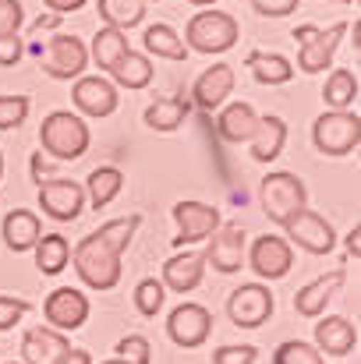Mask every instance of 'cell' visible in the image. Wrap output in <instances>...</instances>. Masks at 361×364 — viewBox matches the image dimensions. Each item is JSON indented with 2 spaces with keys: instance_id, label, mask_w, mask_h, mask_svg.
<instances>
[{
  "instance_id": "cell-5",
  "label": "cell",
  "mask_w": 361,
  "mask_h": 364,
  "mask_svg": "<svg viewBox=\"0 0 361 364\" xmlns=\"http://www.w3.org/2000/svg\"><path fill=\"white\" fill-rule=\"evenodd\" d=\"M312 141L323 156H351L361 141L358 110H330L312 124Z\"/></svg>"
},
{
  "instance_id": "cell-17",
  "label": "cell",
  "mask_w": 361,
  "mask_h": 364,
  "mask_svg": "<svg viewBox=\"0 0 361 364\" xmlns=\"http://www.w3.org/2000/svg\"><path fill=\"white\" fill-rule=\"evenodd\" d=\"M68 350H71L68 336L50 326L25 329V336H21V364H57Z\"/></svg>"
},
{
  "instance_id": "cell-35",
  "label": "cell",
  "mask_w": 361,
  "mask_h": 364,
  "mask_svg": "<svg viewBox=\"0 0 361 364\" xmlns=\"http://www.w3.org/2000/svg\"><path fill=\"white\" fill-rule=\"evenodd\" d=\"M273 364H326V358L305 340H287L273 350Z\"/></svg>"
},
{
  "instance_id": "cell-21",
  "label": "cell",
  "mask_w": 361,
  "mask_h": 364,
  "mask_svg": "<svg viewBox=\"0 0 361 364\" xmlns=\"http://www.w3.org/2000/svg\"><path fill=\"white\" fill-rule=\"evenodd\" d=\"M355 343H358V329H355L344 315H326V318H319V326H315V343H312L319 354L347 358V354L355 350Z\"/></svg>"
},
{
  "instance_id": "cell-16",
  "label": "cell",
  "mask_w": 361,
  "mask_h": 364,
  "mask_svg": "<svg viewBox=\"0 0 361 364\" xmlns=\"http://www.w3.org/2000/svg\"><path fill=\"white\" fill-rule=\"evenodd\" d=\"M231 92H234V68H231V64H213V68H206V71L195 78V85H192V103H195L202 114H213V110H220V107L231 100Z\"/></svg>"
},
{
  "instance_id": "cell-23",
  "label": "cell",
  "mask_w": 361,
  "mask_h": 364,
  "mask_svg": "<svg viewBox=\"0 0 361 364\" xmlns=\"http://www.w3.org/2000/svg\"><path fill=\"white\" fill-rule=\"evenodd\" d=\"M258 127V114L251 103H231V107H220V117H216V134L231 145H241L255 134Z\"/></svg>"
},
{
  "instance_id": "cell-6",
  "label": "cell",
  "mask_w": 361,
  "mask_h": 364,
  "mask_svg": "<svg viewBox=\"0 0 361 364\" xmlns=\"http://www.w3.org/2000/svg\"><path fill=\"white\" fill-rule=\"evenodd\" d=\"M347 36V21H337L330 28H315V25H301L294 28V43H298V71L315 75L326 71L333 64V53L340 46V39Z\"/></svg>"
},
{
  "instance_id": "cell-48",
  "label": "cell",
  "mask_w": 361,
  "mask_h": 364,
  "mask_svg": "<svg viewBox=\"0 0 361 364\" xmlns=\"http://www.w3.org/2000/svg\"><path fill=\"white\" fill-rule=\"evenodd\" d=\"M188 4H195V7H213L216 0H188Z\"/></svg>"
},
{
  "instance_id": "cell-8",
  "label": "cell",
  "mask_w": 361,
  "mask_h": 364,
  "mask_svg": "<svg viewBox=\"0 0 361 364\" xmlns=\"http://www.w3.org/2000/svg\"><path fill=\"white\" fill-rule=\"evenodd\" d=\"M209 333H213V315H209V308H202V304H195V301L177 304V308L170 311V318H167V336H170L181 350L202 347V343L209 340Z\"/></svg>"
},
{
  "instance_id": "cell-47",
  "label": "cell",
  "mask_w": 361,
  "mask_h": 364,
  "mask_svg": "<svg viewBox=\"0 0 361 364\" xmlns=\"http://www.w3.org/2000/svg\"><path fill=\"white\" fill-rule=\"evenodd\" d=\"M43 173H46V166H43V152H39V156H32V177H36V184H43Z\"/></svg>"
},
{
  "instance_id": "cell-50",
  "label": "cell",
  "mask_w": 361,
  "mask_h": 364,
  "mask_svg": "<svg viewBox=\"0 0 361 364\" xmlns=\"http://www.w3.org/2000/svg\"><path fill=\"white\" fill-rule=\"evenodd\" d=\"M0 177H4V156H0Z\"/></svg>"
},
{
  "instance_id": "cell-38",
  "label": "cell",
  "mask_w": 361,
  "mask_h": 364,
  "mask_svg": "<svg viewBox=\"0 0 361 364\" xmlns=\"http://www.w3.org/2000/svg\"><path fill=\"white\" fill-rule=\"evenodd\" d=\"M114 354L124 358V361H131V364H149L152 361V347H149V340H145V336H124Z\"/></svg>"
},
{
  "instance_id": "cell-14",
  "label": "cell",
  "mask_w": 361,
  "mask_h": 364,
  "mask_svg": "<svg viewBox=\"0 0 361 364\" xmlns=\"http://www.w3.org/2000/svg\"><path fill=\"white\" fill-rule=\"evenodd\" d=\"M174 223H177V244H195V241H209V234L220 227V209L206 205V202H177L174 205Z\"/></svg>"
},
{
  "instance_id": "cell-37",
  "label": "cell",
  "mask_w": 361,
  "mask_h": 364,
  "mask_svg": "<svg viewBox=\"0 0 361 364\" xmlns=\"http://www.w3.org/2000/svg\"><path fill=\"white\" fill-rule=\"evenodd\" d=\"M28 301L25 297H11V294H0V333L14 329L21 322V315H28Z\"/></svg>"
},
{
  "instance_id": "cell-10",
  "label": "cell",
  "mask_w": 361,
  "mask_h": 364,
  "mask_svg": "<svg viewBox=\"0 0 361 364\" xmlns=\"http://www.w3.org/2000/svg\"><path fill=\"white\" fill-rule=\"evenodd\" d=\"M43 318L50 329L57 333H75L85 326L89 318V297L75 287H57L46 301H43Z\"/></svg>"
},
{
  "instance_id": "cell-2",
  "label": "cell",
  "mask_w": 361,
  "mask_h": 364,
  "mask_svg": "<svg viewBox=\"0 0 361 364\" xmlns=\"http://www.w3.org/2000/svg\"><path fill=\"white\" fill-rule=\"evenodd\" d=\"M89 141L93 138H89L85 121L78 114H71V110H53L39 124V145H43V152L53 156V159H61V163L82 159L85 149H89Z\"/></svg>"
},
{
  "instance_id": "cell-52",
  "label": "cell",
  "mask_w": 361,
  "mask_h": 364,
  "mask_svg": "<svg viewBox=\"0 0 361 364\" xmlns=\"http://www.w3.org/2000/svg\"><path fill=\"white\" fill-rule=\"evenodd\" d=\"M11 364H21V361H11Z\"/></svg>"
},
{
  "instance_id": "cell-3",
  "label": "cell",
  "mask_w": 361,
  "mask_h": 364,
  "mask_svg": "<svg viewBox=\"0 0 361 364\" xmlns=\"http://www.w3.org/2000/svg\"><path fill=\"white\" fill-rule=\"evenodd\" d=\"M258 198H262V213L283 227L298 209L308 205V188L298 173H287V170H273L262 177V188H258Z\"/></svg>"
},
{
  "instance_id": "cell-1",
  "label": "cell",
  "mask_w": 361,
  "mask_h": 364,
  "mask_svg": "<svg viewBox=\"0 0 361 364\" xmlns=\"http://www.w3.org/2000/svg\"><path fill=\"white\" fill-rule=\"evenodd\" d=\"M138 227H142V216L131 213V216L110 220L100 230L85 234L78 241V247L71 251L78 279L93 290H114L120 283V255L127 251V244H131Z\"/></svg>"
},
{
  "instance_id": "cell-18",
  "label": "cell",
  "mask_w": 361,
  "mask_h": 364,
  "mask_svg": "<svg viewBox=\"0 0 361 364\" xmlns=\"http://www.w3.org/2000/svg\"><path fill=\"white\" fill-rule=\"evenodd\" d=\"M213 241L206 247V265H213L216 272H224V276H231V272H238L241 262H244V230L241 227H216L213 234H209Z\"/></svg>"
},
{
  "instance_id": "cell-4",
  "label": "cell",
  "mask_w": 361,
  "mask_h": 364,
  "mask_svg": "<svg viewBox=\"0 0 361 364\" xmlns=\"http://www.w3.org/2000/svg\"><path fill=\"white\" fill-rule=\"evenodd\" d=\"M241 28L238 21L227 14V11H213V7H202L199 14H192L188 28H184V46L195 50V53H224L238 43Z\"/></svg>"
},
{
  "instance_id": "cell-40",
  "label": "cell",
  "mask_w": 361,
  "mask_h": 364,
  "mask_svg": "<svg viewBox=\"0 0 361 364\" xmlns=\"http://www.w3.org/2000/svg\"><path fill=\"white\" fill-rule=\"evenodd\" d=\"M255 347L251 343H241V347H220L213 350V364H255Z\"/></svg>"
},
{
  "instance_id": "cell-22",
  "label": "cell",
  "mask_w": 361,
  "mask_h": 364,
  "mask_svg": "<svg viewBox=\"0 0 361 364\" xmlns=\"http://www.w3.org/2000/svg\"><path fill=\"white\" fill-rule=\"evenodd\" d=\"M248 145H251V159L273 163L283 152V145H287V124H283V117H273V114L258 117V127L248 138Z\"/></svg>"
},
{
  "instance_id": "cell-24",
  "label": "cell",
  "mask_w": 361,
  "mask_h": 364,
  "mask_svg": "<svg viewBox=\"0 0 361 364\" xmlns=\"http://www.w3.org/2000/svg\"><path fill=\"white\" fill-rule=\"evenodd\" d=\"M0 234H4V244H7L11 251H32L36 241L43 237V223H39L36 213H28V209H14V213L4 216Z\"/></svg>"
},
{
  "instance_id": "cell-45",
  "label": "cell",
  "mask_w": 361,
  "mask_h": 364,
  "mask_svg": "<svg viewBox=\"0 0 361 364\" xmlns=\"http://www.w3.org/2000/svg\"><path fill=\"white\" fill-rule=\"evenodd\" d=\"M347 251H351L355 258H361V227H355V230L347 234Z\"/></svg>"
},
{
  "instance_id": "cell-11",
  "label": "cell",
  "mask_w": 361,
  "mask_h": 364,
  "mask_svg": "<svg viewBox=\"0 0 361 364\" xmlns=\"http://www.w3.org/2000/svg\"><path fill=\"white\" fill-rule=\"evenodd\" d=\"M89 68V46L78 39V36H53L50 39V53L43 57V71L50 78H61V82H71V78H82V71Z\"/></svg>"
},
{
  "instance_id": "cell-49",
  "label": "cell",
  "mask_w": 361,
  "mask_h": 364,
  "mask_svg": "<svg viewBox=\"0 0 361 364\" xmlns=\"http://www.w3.org/2000/svg\"><path fill=\"white\" fill-rule=\"evenodd\" d=\"M103 364H131V361H124V358H110V361H103Z\"/></svg>"
},
{
  "instance_id": "cell-41",
  "label": "cell",
  "mask_w": 361,
  "mask_h": 364,
  "mask_svg": "<svg viewBox=\"0 0 361 364\" xmlns=\"http://www.w3.org/2000/svg\"><path fill=\"white\" fill-rule=\"evenodd\" d=\"M262 18H283V14H294L301 0H248Z\"/></svg>"
},
{
  "instance_id": "cell-25",
  "label": "cell",
  "mask_w": 361,
  "mask_h": 364,
  "mask_svg": "<svg viewBox=\"0 0 361 364\" xmlns=\"http://www.w3.org/2000/svg\"><path fill=\"white\" fill-rule=\"evenodd\" d=\"M248 71L255 75V82L262 85H287L294 78V64L283 53H266V50H251L248 53Z\"/></svg>"
},
{
  "instance_id": "cell-51",
  "label": "cell",
  "mask_w": 361,
  "mask_h": 364,
  "mask_svg": "<svg viewBox=\"0 0 361 364\" xmlns=\"http://www.w3.org/2000/svg\"><path fill=\"white\" fill-rule=\"evenodd\" d=\"M333 4H351V0H333Z\"/></svg>"
},
{
  "instance_id": "cell-31",
  "label": "cell",
  "mask_w": 361,
  "mask_h": 364,
  "mask_svg": "<svg viewBox=\"0 0 361 364\" xmlns=\"http://www.w3.org/2000/svg\"><path fill=\"white\" fill-rule=\"evenodd\" d=\"M323 100L330 103V110H355L358 103V78L355 71H333L326 78V89H323Z\"/></svg>"
},
{
  "instance_id": "cell-26",
  "label": "cell",
  "mask_w": 361,
  "mask_h": 364,
  "mask_svg": "<svg viewBox=\"0 0 361 364\" xmlns=\"http://www.w3.org/2000/svg\"><path fill=\"white\" fill-rule=\"evenodd\" d=\"M82 188H85V202L100 213V209H107V205L120 195V188H124V173H120L117 166H100V170L89 173V181H85Z\"/></svg>"
},
{
  "instance_id": "cell-9",
  "label": "cell",
  "mask_w": 361,
  "mask_h": 364,
  "mask_svg": "<svg viewBox=\"0 0 361 364\" xmlns=\"http://www.w3.org/2000/svg\"><path fill=\"white\" fill-rule=\"evenodd\" d=\"M39 209L53 223H75L85 209V188L75 181H64V177L46 181V184H39Z\"/></svg>"
},
{
  "instance_id": "cell-12",
  "label": "cell",
  "mask_w": 361,
  "mask_h": 364,
  "mask_svg": "<svg viewBox=\"0 0 361 364\" xmlns=\"http://www.w3.org/2000/svg\"><path fill=\"white\" fill-rule=\"evenodd\" d=\"M283 230H287L291 241L298 244V247H305L308 255H330V251L337 247V234H333V227L326 223V216L312 213L308 205L298 209V213L283 223Z\"/></svg>"
},
{
  "instance_id": "cell-30",
  "label": "cell",
  "mask_w": 361,
  "mask_h": 364,
  "mask_svg": "<svg viewBox=\"0 0 361 364\" xmlns=\"http://www.w3.org/2000/svg\"><path fill=\"white\" fill-rule=\"evenodd\" d=\"M142 43H145L149 53L167 57V60H188V53H192V50L184 46V39H181L170 25H149L145 36H142Z\"/></svg>"
},
{
  "instance_id": "cell-39",
  "label": "cell",
  "mask_w": 361,
  "mask_h": 364,
  "mask_svg": "<svg viewBox=\"0 0 361 364\" xmlns=\"http://www.w3.org/2000/svg\"><path fill=\"white\" fill-rule=\"evenodd\" d=\"M21 21H25L21 4L18 0H0V36H18Z\"/></svg>"
},
{
  "instance_id": "cell-32",
  "label": "cell",
  "mask_w": 361,
  "mask_h": 364,
  "mask_svg": "<svg viewBox=\"0 0 361 364\" xmlns=\"http://www.w3.org/2000/svg\"><path fill=\"white\" fill-rule=\"evenodd\" d=\"M188 114H192L188 100H156L145 110V127H152V131H177Z\"/></svg>"
},
{
  "instance_id": "cell-7",
  "label": "cell",
  "mask_w": 361,
  "mask_h": 364,
  "mask_svg": "<svg viewBox=\"0 0 361 364\" xmlns=\"http://www.w3.org/2000/svg\"><path fill=\"white\" fill-rule=\"evenodd\" d=\"M276 311V301H273V290L262 287V283H244L238 287L231 297H227V315L238 329H258L273 318Z\"/></svg>"
},
{
  "instance_id": "cell-44",
  "label": "cell",
  "mask_w": 361,
  "mask_h": 364,
  "mask_svg": "<svg viewBox=\"0 0 361 364\" xmlns=\"http://www.w3.org/2000/svg\"><path fill=\"white\" fill-rule=\"evenodd\" d=\"M57 364H93V358H89V350H75V347H71Z\"/></svg>"
},
{
  "instance_id": "cell-46",
  "label": "cell",
  "mask_w": 361,
  "mask_h": 364,
  "mask_svg": "<svg viewBox=\"0 0 361 364\" xmlns=\"http://www.w3.org/2000/svg\"><path fill=\"white\" fill-rule=\"evenodd\" d=\"M61 25V14H46V18H39L36 25H32V32H43V28H57Z\"/></svg>"
},
{
  "instance_id": "cell-42",
  "label": "cell",
  "mask_w": 361,
  "mask_h": 364,
  "mask_svg": "<svg viewBox=\"0 0 361 364\" xmlns=\"http://www.w3.org/2000/svg\"><path fill=\"white\" fill-rule=\"evenodd\" d=\"M21 60V39L18 36H0V68H11Z\"/></svg>"
},
{
  "instance_id": "cell-20",
  "label": "cell",
  "mask_w": 361,
  "mask_h": 364,
  "mask_svg": "<svg viewBox=\"0 0 361 364\" xmlns=\"http://www.w3.org/2000/svg\"><path fill=\"white\" fill-rule=\"evenodd\" d=\"M202 276H206V258L199 251H181V255L163 262V279L159 283L174 294H192L202 283Z\"/></svg>"
},
{
  "instance_id": "cell-28",
  "label": "cell",
  "mask_w": 361,
  "mask_h": 364,
  "mask_svg": "<svg viewBox=\"0 0 361 364\" xmlns=\"http://www.w3.org/2000/svg\"><path fill=\"white\" fill-rule=\"evenodd\" d=\"M32 251H36V269H39L43 276H57V272H64L68 262H71V244H68V237H61V234L39 237Z\"/></svg>"
},
{
  "instance_id": "cell-13",
  "label": "cell",
  "mask_w": 361,
  "mask_h": 364,
  "mask_svg": "<svg viewBox=\"0 0 361 364\" xmlns=\"http://www.w3.org/2000/svg\"><path fill=\"white\" fill-rule=\"evenodd\" d=\"M248 265L258 279H283L294 265V247L276 237V234H262L251 241V251H248Z\"/></svg>"
},
{
  "instance_id": "cell-33",
  "label": "cell",
  "mask_w": 361,
  "mask_h": 364,
  "mask_svg": "<svg viewBox=\"0 0 361 364\" xmlns=\"http://www.w3.org/2000/svg\"><path fill=\"white\" fill-rule=\"evenodd\" d=\"M100 18L110 28H135L145 18V0H100Z\"/></svg>"
},
{
  "instance_id": "cell-15",
  "label": "cell",
  "mask_w": 361,
  "mask_h": 364,
  "mask_svg": "<svg viewBox=\"0 0 361 364\" xmlns=\"http://www.w3.org/2000/svg\"><path fill=\"white\" fill-rule=\"evenodd\" d=\"M75 110L85 117H110L117 110V85L107 82L103 75H82L71 89Z\"/></svg>"
},
{
  "instance_id": "cell-36",
  "label": "cell",
  "mask_w": 361,
  "mask_h": 364,
  "mask_svg": "<svg viewBox=\"0 0 361 364\" xmlns=\"http://www.w3.org/2000/svg\"><path fill=\"white\" fill-rule=\"evenodd\" d=\"M28 117V100L25 96H0V131H14Z\"/></svg>"
},
{
  "instance_id": "cell-34",
  "label": "cell",
  "mask_w": 361,
  "mask_h": 364,
  "mask_svg": "<svg viewBox=\"0 0 361 364\" xmlns=\"http://www.w3.org/2000/svg\"><path fill=\"white\" fill-rule=\"evenodd\" d=\"M163 301H167V287L159 283V279H142L138 287H135V308H138V315H145V318H156L159 315V308H163Z\"/></svg>"
},
{
  "instance_id": "cell-43",
  "label": "cell",
  "mask_w": 361,
  "mask_h": 364,
  "mask_svg": "<svg viewBox=\"0 0 361 364\" xmlns=\"http://www.w3.org/2000/svg\"><path fill=\"white\" fill-rule=\"evenodd\" d=\"M43 4H46V7L53 11V14H61V18H64V14H71V11L85 7L89 0H43Z\"/></svg>"
},
{
  "instance_id": "cell-27",
  "label": "cell",
  "mask_w": 361,
  "mask_h": 364,
  "mask_svg": "<svg viewBox=\"0 0 361 364\" xmlns=\"http://www.w3.org/2000/svg\"><path fill=\"white\" fill-rule=\"evenodd\" d=\"M110 78L117 82L120 89H127V92H138V89H145V85L152 82V64H149V57H145V53H135V50H127L117 64L110 68Z\"/></svg>"
},
{
  "instance_id": "cell-29",
  "label": "cell",
  "mask_w": 361,
  "mask_h": 364,
  "mask_svg": "<svg viewBox=\"0 0 361 364\" xmlns=\"http://www.w3.org/2000/svg\"><path fill=\"white\" fill-rule=\"evenodd\" d=\"M131 46H127V39H124V32L120 28H100L96 36H93V46H89V60H96V68L100 71H110L114 64H117L120 57L127 53Z\"/></svg>"
},
{
  "instance_id": "cell-19",
  "label": "cell",
  "mask_w": 361,
  "mask_h": 364,
  "mask_svg": "<svg viewBox=\"0 0 361 364\" xmlns=\"http://www.w3.org/2000/svg\"><path fill=\"white\" fill-rule=\"evenodd\" d=\"M340 287H344V272H340V269H333V272H326V276L305 283V287L294 294V311H298L301 318H319V315L326 311V304L337 297Z\"/></svg>"
}]
</instances>
